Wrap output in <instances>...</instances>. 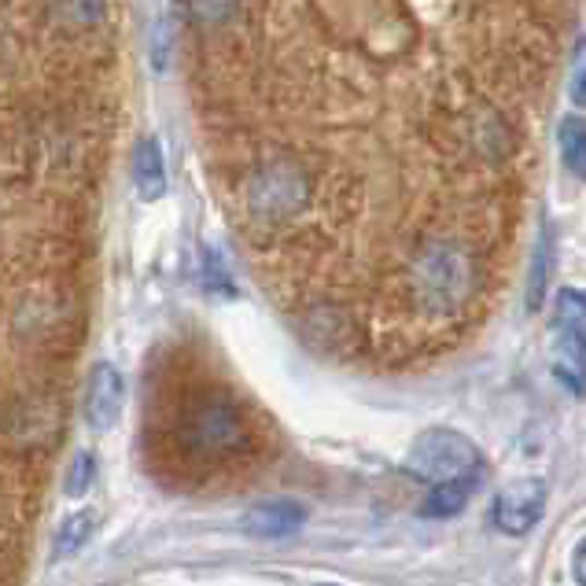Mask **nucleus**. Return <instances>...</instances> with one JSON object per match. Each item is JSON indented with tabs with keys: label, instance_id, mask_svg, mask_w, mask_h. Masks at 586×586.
<instances>
[{
	"label": "nucleus",
	"instance_id": "nucleus-1",
	"mask_svg": "<svg viewBox=\"0 0 586 586\" xmlns=\"http://www.w3.org/2000/svg\"><path fill=\"white\" fill-rule=\"evenodd\" d=\"M569 0H184L207 163L321 358L417 373L510 291Z\"/></svg>",
	"mask_w": 586,
	"mask_h": 586
},
{
	"label": "nucleus",
	"instance_id": "nucleus-2",
	"mask_svg": "<svg viewBox=\"0 0 586 586\" xmlns=\"http://www.w3.org/2000/svg\"><path fill=\"white\" fill-rule=\"evenodd\" d=\"M82 259L0 248V586H19L85 339Z\"/></svg>",
	"mask_w": 586,
	"mask_h": 586
},
{
	"label": "nucleus",
	"instance_id": "nucleus-3",
	"mask_svg": "<svg viewBox=\"0 0 586 586\" xmlns=\"http://www.w3.org/2000/svg\"><path fill=\"white\" fill-rule=\"evenodd\" d=\"M141 451L174 491H222L255 480L273 457V424L203 350L174 347L148 373Z\"/></svg>",
	"mask_w": 586,
	"mask_h": 586
},
{
	"label": "nucleus",
	"instance_id": "nucleus-4",
	"mask_svg": "<svg viewBox=\"0 0 586 586\" xmlns=\"http://www.w3.org/2000/svg\"><path fill=\"white\" fill-rule=\"evenodd\" d=\"M406 473L428 487H443L468 480V476H483V462L468 435L454 428H428L406 457Z\"/></svg>",
	"mask_w": 586,
	"mask_h": 586
},
{
	"label": "nucleus",
	"instance_id": "nucleus-5",
	"mask_svg": "<svg viewBox=\"0 0 586 586\" xmlns=\"http://www.w3.org/2000/svg\"><path fill=\"white\" fill-rule=\"evenodd\" d=\"M542 510H546V483L535 480V476H527V480H513L498 491L491 521L502 535L521 539V535H527L542 521Z\"/></svg>",
	"mask_w": 586,
	"mask_h": 586
},
{
	"label": "nucleus",
	"instance_id": "nucleus-6",
	"mask_svg": "<svg viewBox=\"0 0 586 586\" xmlns=\"http://www.w3.org/2000/svg\"><path fill=\"white\" fill-rule=\"evenodd\" d=\"M550 366L572 395H586V328L579 321H557L550 336Z\"/></svg>",
	"mask_w": 586,
	"mask_h": 586
},
{
	"label": "nucleus",
	"instance_id": "nucleus-7",
	"mask_svg": "<svg viewBox=\"0 0 586 586\" xmlns=\"http://www.w3.org/2000/svg\"><path fill=\"white\" fill-rule=\"evenodd\" d=\"M122 398H125V387H122V376L115 366H93L89 373V387H85V417H89V428L93 432H107L115 428L122 414Z\"/></svg>",
	"mask_w": 586,
	"mask_h": 586
},
{
	"label": "nucleus",
	"instance_id": "nucleus-8",
	"mask_svg": "<svg viewBox=\"0 0 586 586\" xmlns=\"http://www.w3.org/2000/svg\"><path fill=\"white\" fill-rule=\"evenodd\" d=\"M302 521H307V510L299 502H288V498H273V502H259L243 513L240 527L251 535V539H288L296 535Z\"/></svg>",
	"mask_w": 586,
	"mask_h": 586
},
{
	"label": "nucleus",
	"instance_id": "nucleus-9",
	"mask_svg": "<svg viewBox=\"0 0 586 586\" xmlns=\"http://www.w3.org/2000/svg\"><path fill=\"white\" fill-rule=\"evenodd\" d=\"M133 181H136V192L144 200H159L166 192V170H163V152L155 141H141L133 152Z\"/></svg>",
	"mask_w": 586,
	"mask_h": 586
},
{
	"label": "nucleus",
	"instance_id": "nucleus-10",
	"mask_svg": "<svg viewBox=\"0 0 586 586\" xmlns=\"http://www.w3.org/2000/svg\"><path fill=\"white\" fill-rule=\"evenodd\" d=\"M52 15L67 34H85L104 26L107 0H52Z\"/></svg>",
	"mask_w": 586,
	"mask_h": 586
},
{
	"label": "nucleus",
	"instance_id": "nucleus-11",
	"mask_svg": "<svg viewBox=\"0 0 586 586\" xmlns=\"http://www.w3.org/2000/svg\"><path fill=\"white\" fill-rule=\"evenodd\" d=\"M483 476H468V480H457V483H443V487H432L428 502L421 505L424 516H454L462 513L468 505V498L480 491Z\"/></svg>",
	"mask_w": 586,
	"mask_h": 586
},
{
	"label": "nucleus",
	"instance_id": "nucleus-12",
	"mask_svg": "<svg viewBox=\"0 0 586 586\" xmlns=\"http://www.w3.org/2000/svg\"><path fill=\"white\" fill-rule=\"evenodd\" d=\"M561 155L575 178L586 181V122L579 115H569V119L561 122Z\"/></svg>",
	"mask_w": 586,
	"mask_h": 586
},
{
	"label": "nucleus",
	"instance_id": "nucleus-13",
	"mask_svg": "<svg viewBox=\"0 0 586 586\" xmlns=\"http://www.w3.org/2000/svg\"><path fill=\"white\" fill-rule=\"evenodd\" d=\"M89 535H93V516H85V513L71 516V521L60 527V535H56V561L74 557L85 542H89Z\"/></svg>",
	"mask_w": 586,
	"mask_h": 586
},
{
	"label": "nucleus",
	"instance_id": "nucleus-14",
	"mask_svg": "<svg viewBox=\"0 0 586 586\" xmlns=\"http://www.w3.org/2000/svg\"><path fill=\"white\" fill-rule=\"evenodd\" d=\"M93 473H96L93 457L89 454H77L74 465H71V476H67V483H63V491L71 494V498H82L93 487Z\"/></svg>",
	"mask_w": 586,
	"mask_h": 586
},
{
	"label": "nucleus",
	"instance_id": "nucleus-15",
	"mask_svg": "<svg viewBox=\"0 0 586 586\" xmlns=\"http://www.w3.org/2000/svg\"><path fill=\"white\" fill-rule=\"evenodd\" d=\"M546 273H550V237H542V240H539V255H535L531 307H542V296H546Z\"/></svg>",
	"mask_w": 586,
	"mask_h": 586
},
{
	"label": "nucleus",
	"instance_id": "nucleus-16",
	"mask_svg": "<svg viewBox=\"0 0 586 586\" xmlns=\"http://www.w3.org/2000/svg\"><path fill=\"white\" fill-rule=\"evenodd\" d=\"M572 575H575V583L586 586V535L579 539V546L572 550Z\"/></svg>",
	"mask_w": 586,
	"mask_h": 586
},
{
	"label": "nucleus",
	"instance_id": "nucleus-17",
	"mask_svg": "<svg viewBox=\"0 0 586 586\" xmlns=\"http://www.w3.org/2000/svg\"><path fill=\"white\" fill-rule=\"evenodd\" d=\"M572 100L586 107V63H583L579 71H575V77H572Z\"/></svg>",
	"mask_w": 586,
	"mask_h": 586
},
{
	"label": "nucleus",
	"instance_id": "nucleus-18",
	"mask_svg": "<svg viewBox=\"0 0 586 586\" xmlns=\"http://www.w3.org/2000/svg\"><path fill=\"white\" fill-rule=\"evenodd\" d=\"M328 586H332V583H328Z\"/></svg>",
	"mask_w": 586,
	"mask_h": 586
}]
</instances>
